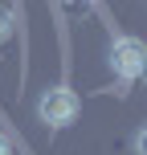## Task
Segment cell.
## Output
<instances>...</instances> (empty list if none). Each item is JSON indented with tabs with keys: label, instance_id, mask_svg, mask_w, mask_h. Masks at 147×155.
I'll use <instances>...</instances> for the list:
<instances>
[{
	"label": "cell",
	"instance_id": "obj_2",
	"mask_svg": "<svg viewBox=\"0 0 147 155\" xmlns=\"http://www.w3.org/2000/svg\"><path fill=\"white\" fill-rule=\"evenodd\" d=\"M147 65V49L139 37H115V45H110V70H115L123 82H135V78L143 74Z\"/></svg>",
	"mask_w": 147,
	"mask_h": 155
},
{
	"label": "cell",
	"instance_id": "obj_3",
	"mask_svg": "<svg viewBox=\"0 0 147 155\" xmlns=\"http://www.w3.org/2000/svg\"><path fill=\"white\" fill-rule=\"evenodd\" d=\"M12 25H16V12L4 4V0H0V41H4L8 33H12Z\"/></svg>",
	"mask_w": 147,
	"mask_h": 155
},
{
	"label": "cell",
	"instance_id": "obj_1",
	"mask_svg": "<svg viewBox=\"0 0 147 155\" xmlns=\"http://www.w3.org/2000/svg\"><path fill=\"white\" fill-rule=\"evenodd\" d=\"M78 110H82V102H78V94L70 86H49L37 98V118L45 127H70L78 118Z\"/></svg>",
	"mask_w": 147,
	"mask_h": 155
},
{
	"label": "cell",
	"instance_id": "obj_5",
	"mask_svg": "<svg viewBox=\"0 0 147 155\" xmlns=\"http://www.w3.org/2000/svg\"><path fill=\"white\" fill-rule=\"evenodd\" d=\"M0 155H12V143H8V135L0 131Z\"/></svg>",
	"mask_w": 147,
	"mask_h": 155
},
{
	"label": "cell",
	"instance_id": "obj_4",
	"mask_svg": "<svg viewBox=\"0 0 147 155\" xmlns=\"http://www.w3.org/2000/svg\"><path fill=\"white\" fill-rule=\"evenodd\" d=\"M135 155H147V131H135Z\"/></svg>",
	"mask_w": 147,
	"mask_h": 155
}]
</instances>
